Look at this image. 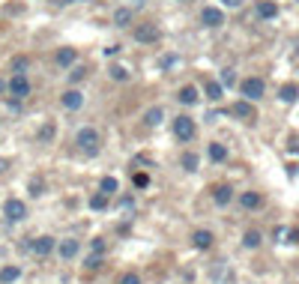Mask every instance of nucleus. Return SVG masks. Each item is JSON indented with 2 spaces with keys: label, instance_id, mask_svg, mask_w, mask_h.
<instances>
[{
  "label": "nucleus",
  "instance_id": "obj_1",
  "mask_svg": "<svg viewBox=\"0 0 299 284\" xmlns=\"http://www.w3.org/2000/svg\"><path fill=\"white\" fill-rule=\"evenodd\" d=\"M75 144H78V150L84 153V156H99V144H102V138H99V132L93 126H84V129H78V135H75Z\"/></svg>",
  "mask_w": 299,
  "mask_h": 284
},
{
  "label": "nucleus",
  "instance_id": "obj_2",
  "mask_svg": "<svg viewBox=\"0 0 299 284\" xmlns=\"http://www.w3.org/2000/svg\"><path fill=\"white\" fill-rule=\"evenodd\" d=\"M132 36H135V42H141V45H156V42L162 39V30H159L156 21H144V24L135 27Z\"/></svg>",
  "mask_w": 299,
  "mask_h": 284
},
{
  "label": "nucleus",
  "instance_id": "obj_3",
  "mask_svg": "<svg viewBox=\"0 0 299 284\" xmlns=\"http://www.w3.org/2000/svg\"><path fill=\"white\" fill-rule=\"evenodd\" d=\"M195 132H198V126H195V120L192 117H186V114H180V117H174V135H177V141H192L195 138Z\"/></svg>",
  "mask_w": 299,
  "mask_h": 284
},
{
  "label": "nucleus",
  "instance_id": "obj_4",
  "mask_svg": "<svg viewBox=\"0 0 299 284\" xmlns=\"http://www.w3.org/2000/svg\"><path fill=\"white\" fill-rule=\"evenodd\" d=\"M264 81L261 78H245L242 84H239V93H242V99H248V102H258L261 96H264Z\"/></svg>",
  "mask_w": 299,
  "mask_h": 284
},
{
  "label": "nucleus",
  "instance_id": "obj_5",
  "mask_svg": "<svg viewBox=\"0 0 299 284\" xmlns=\"http://www.w3.org/2000/svg\"><path fill=\"white\" fill-rule=\"evenodd\" d=\"M231 114H233V117H239V120H245V123H254V120H258V111H254V105H251L248 99H239V102H233Z\"/></svg>",
  "mask_w": 299,
  "mask_h": 284
},
{
  "label": "nucleus",
  "instance_id": "obj_6",
  "mask_svg": "<svg viewBox=\"0 0 299 284\" xmlns=\"http://www.w3.org/2000/svg\"><path fill=\"white\" fill-rule=\"evenodd\" d=\"M3 216L9 221H21L27 216V207H24V200H18V197H9L6 204H3Z\"/></svg>",
  "mask_w": 299,
  "mask_h": 284
},
{
  "label": "nucleus",
  "instance_id": "obj_7",
  "mask_svg": "<svg viewBox=\"0 0 299 284\" xmlns=\"http://www.w3.org/2000/svg\"><path fill=\"white\" fill-rule=\"evenodd\" d=\"M200 24H203V27H222V24H225V12H222L219 6H206V9L200 12Z\"/></svg>",
  "mask_w": 299,
  "mask_h": 284
},
{
  "label": "nucleus",
  "instance_id": "obj_8",
  "mask_svg": "<svg viewBox=\"0 0 299 284\" xmlns=\"http://www.w3.org/2000/svg\"><path fill=\"white\" fill-rule=\"evenodd\" d=\"M9 93L18 96V102L27 99V96H30V81H27V75H15V78L9 81Z\"/></svg>",
  "mask_w": 299,
  "mask_h": 284
},
{
  "label": "nucleus",
  "instance_id": "obj_9",
  "mask_svg": "<svg viewBox=\"0 0 299 284\" xmlns=\"http://www.w3.org/2000/svg\"><path fill=\"white\" fill-rule=\"evenodd\" d=\"M60 105H63L66 111H78V108L84 105V93H81V90H75V87H72V90H63Z\"/></svg>",
  "mask_w": 299,
  "mask_h": 284
},
{
  "label": "nucleus",
  "instance_id": "obj_10",
  "mask_svg": "<svg viewBox=\"0 0 299 284\" xmlns=\"http://www.w3.org/2000/svg\"><path fill=\"white\" fill-rule=\"evenodd\" d=\"M132 21H135V12L129 9V6H120V9H114V27H132Z\"/></svg>",
  "mask_w": 299,
  "mask_h": 284
},
{
  "label": "nucleus",
  "instance_id": "obj_11",
  "mask_svg": "<svg viewBox=\"0 0 299 284\" xmlns=\"http://www.w3.org/2000/svg\"><path fill=\"white\" fill-rule=\"evenodd\" d=\"M30 249H33L39 257L51 254V252H54V236H36V239H30Z\"/></svg>",
  "mask_w": 299,
  "mask_h": 284
},
{
  "label": "nucleus",
  "instance_id": "obj_12",
  "mask_svg": "<svg viewBox=\"0 0 299 284\" xmlns=\"http://www.w3.org/2000/svg\"><path fill=\"white\" fill-rule=\"evenodd\" d=\"M212 233L209 230H195L192 233V242H195V249H200V252H206V249H212Z\"/></svg>",
  "mask_w": 299,
  "mask_h": 284
},
{
  "label": "nucleus",
  "instance_id": "obj_13",
  "mask_svg": "<svg viewBox=\"0 0 299 284\" xmlns=\"http://www.w3.org/2000/svg\"><path fill=\"white\" fill-rule=\"evenodd\" d=\"M54 60H57L60 69H69V66H75V60H78V51H75V48H60Z\"/></svg>",
  "mask_w": 299,
  "mask_h": 284
},
{
  "label": "nucleus",
  "instance_id": "obj_14",
  "mask_svg": "<svg viewBox=\"0 0 299 284\" xmlns=\"http://www.w3.org/2000/svg\"><path fill=\"white\" fill-rule=\"evenodd\" d=\"M162 120H165V108H162V105H153V108L144 114V126H150V129L159 126Z\"/></svg>",
  "mask_w": 299,
  "mask_h": 284
},
{
  "label": "nucleus",
  "instance_id": "obj_15",
  "mask_svg": "<svg viewBox=\"0 0 299 284\" xmlns=\"http://www.w3.org/2000/svg\"><path fill=\"white\" fill-rule=\"evenodd\" d=\"M239 204H242V210H258V207L264 204V197H261L258 191H242V194H239Z\"/></svg>",
  "mask_w": 299,
  "mask_h": 284
},
{
  "label": "nucleus",
  "instance_id": "obj_16",
  "mask_svg": "<svg viewBox=\"0 0 299 284\" xmlns=\"http://www.w3.org/2000/svg\"><path fill=\"white\" fill-rule=\"evenodd\" d=\"M177 99H180L183 105H195V102L200 99V96H198V87H195V84H186V87H180Z\"/></svg>",
  "mask_w": 299,
  "mask_h": 284
},
{
  "label": "nucleus",
  "instance_id": "obj_17",
  "mask_svg": "<svg viewBox=\"0 0 299 284\" xmlns=\"http://www.w3.org/2000/svg\"><path fill=\"white\" fill-rule=\"evenodd\" d=\"M275 15H278V6H275L272 0H261V3H258V18L269 21V18H275Z\"/></svg>",
  "mask_w": 299,
  "mask_h": 284
},
{
  "label": "nucleus",
  "instance_id": "obj_18",
  "mask_svg": "<svg viewBox=\"0 0 299 284\" xmlns=\"http://www.w3.org/2000/svg\"><path fill=\"white\" fill-rule=\"evenodd\" d=\"M57 254H60L63 260H72V257L78 254V239H63V242L57 246Z\"/></svg>",
  "mask_w": 299,
  "mask_h": 284
},
{
  "label": "nucleus",
  "instance_id": "obj_19",
  "mask_svg": "<svg viewBox=\"0 0 299 284\" xmlns=\"http://www.w3.org/2000/svg\"><path fill=\"white\" fill-rule=\"evenodd\" d=\"M231 197H233V189H231V186H216V189H212V200H216L219 207L231 204Z\"/></svg>",
  "mask_w": 299,
  "mask_h": 284
},
{
  "label": "nucleus",
  "instance_id": "obj_20",
  "mask_svg": "<svg viewBox=\"0 0 299 284\" xmlns=\"http://www.w3.org/2000/svg\"><path fill=\"white\" fill-rule=\"evenodd\" d=\"M21 278V269L18 266H3L0 269V284H12V281H18Z\"/></svg>",
  "mask_w": 299,
  "mask_h": 284
},
{
  "label": "nucleus",
  "instance_id": "obj_21",
  "mask_svg": "<svg viewBox=\"0 0 299 284\" xmlns=\"http://www.w3.org/2000/svg\"><path fill=\"white\" fill-rule=\"evenodd\" d=\"M203 93H206L209 102H219V99H222V84H219V81H206V84H203Z\"/></svg>",
  "mask_w": 299,
  "mask_h": 284
},
{
  "label": "nucleus",
  "instance_id": "obj_22",
  "mask_svg": "<svg viewBox=\"0 0 299 284\" xmlns=\"http://www.w3.org/2000/svg\"><path fill=\"white\" fill-rule=\"evenodd\" d=\"M206 153H209V158H212V161H225V158H228V147L216 141V144H209V150H206Z\"/></svg>",
  "mask_w": 299,
  "mask_h": 284
},
{
  "label": "nucleus",
  "instance_id": "obj_23",
  "mask_svg": "<svg viewBox=\"0 0 299 284\" xmlns=\"http://www.w3.org/2000/svg\"><path fill=\"white\" fill-rule=\"evenodd\" d=\"M296 96H299L296 84H284V87L278 90V99H281V102H296Z\"/></svg>",
  "mask_w": 299,
  "mask_h": 284
},
{
  "label": "nucleus",
  "instance_id": "obj_24",
  "mask_svg": "<svg viewBox=\"0 0 299 284\" xmlns=\"http://www.w3.org/2000/svg\"><path fill=\"white\" fill-rule=\"evenodd\" d=\"M99 191H102V194H117V191H120V183H117L114 177H102Z\"/></svg>",
  "mask_w": 299,
  "mask_h": 284
},
{
  "label": "nucleus",
  "instance_id": "obj_25",
  "mask_svg": "<svg viewBox=\"0 0 299 284\" xmlns=\"http://www.w3.org/2000/svg\"><path fill=\"white\" fill-rule=\"evenodd\" d=\"M54 135H57V126H54L51 120L39 129V141H42V144H51V141H54Z\"/></svg>",
  "mask_w": 299,
  "mask_h": 284
},
{
  "label": "nucleus",
  "instance_id": "obj_26",
  "mask_svg": "<svg viewBox=\"0 0 299 284\" xmlns=\"http://www.w3.org/2000/svg\"><path fill=\"white\" fill-rule=\"evenodd\" d=\"M261 239H264V236H261L258 230H248V233L242 236V246H245V249H258V246H261Z\"/></svg>",
  "mask_w": 299,
  "mask_h": 284
},
{
  "label": "nucleus",
  "instance_id": "obj_27",
  "mask_svg": "<svg viewBox=\"0 0 299 284\" xmlns=\"http://www.w3.org/2000/svg\"><path fill=\"white\" fill-rule=\"evenodd\" d=\"M180 165L192 174V171H198V156L195 153H183V158H180Z\"/></svg>",
  "mask_w": 299,
  "mask_h": 284
},
{
  "label": "nucleus",
  "instance_id": "obj_28",
  "mask_svg": "<svg viewBox=\"0 0 299 284\" xmlns=\"http://www.w3.org/2000/svg\"><path fill=\"white\" fill-rule=\"evenodd\" d=\"M108 75H111L114 81H129V69H126V66H111Z\"/></svg>",
  "mask_w": 299,
  "mask_h": 284
},
{
  "label": "nucleus",
  "instance_id": "obj_29",
  "mask_svg": "<svg viewBox=\"0 0 299 284\" xmlns=\"http://www.w3.org/2000/svg\"><path fill=\"white\" fill-rule=\"evenodd\" d=\"M87 72H90L87 66H75V69L69 72V81H72V84H78V81H84V78H87Z\"/></svg>",
  "mask_w": 299,
  "mask_h": 284
},
{
  "label": "nucleus",
  "instance_id": "obj_30",
  "mask_svg": "<svg viewBox=\"0 0 299 284\" xmlns=\"http://www.w3.org/2000/svg\"><path fill=\"white\" fill-rule=\"evenodd\" d=\"M219 84H222V87H233V84H236V72H233L231 66L222 69V81H219Z\"/></svg>",
  "mask_w": 299,
  "mask_h": 284
},
{
  "label": "nucleus",
  "instance_id": "obj_31",
  "mask_svg": "<svg viewBox=\"0 0 299 284\" xmlns=\"http://www.w3.org/2000/svg\"><path fill=\"white\" fill-rule=\"evenodd\" d=\"M132 183H135V189H147V186H150V177H147L144 171H135V174H132Z\"/></svg>",
  "mask_w": 299,
  "mask_h": 284
},
{
  "label": "nucleus",
  "instance_id": "obj_32",
  "mask_svg": "<svg viewBox=\"0 0 299 284\" xmlns=\"http://www.w3.org/2000/svg\"><path fill=\"white\" fill-rule=\"evenodd\" d=\"M105 207H108V194H93V197H90V210H105Z\"/></svg>",
  "mask_w": 299,
  "mask_h": 284
},
{
  "label": "nucleus",
  "instance_id": "obj_33",
  "mask_svg": "<svg viewBox=\"0 0 299 284\" xmlns=\"http://www.w3.org/2000/svg\"><path fill=\"white\" fill-rule=\"evenodd\" d=\"M87 269H99L102 266V254H93V257H87V263H84Z\"/></svg>",
  "mask_w": 299,
  "mask_h": 284
},
{
  "label": "nucleus",
  "instance_id": "obj_34",
  "mask_svg": "<svg viewBox=\"0 0 299 284\" xmlns=\"http://www.w3.org/2000/svg\"><path fill=\"white\" fill-rule=\"evenodd\" d=\"M120 284H141V278H138V272H126V275L120 278Z\"/></svg>",
  "mask_w": 299,
  "mask_h": 284
},
{
  "label": "nucleus",
  "instance_id": "obj_35",
  "mask_svg": "<svg viewBox=\"0 0 299 284\" xmlns=\"http://www.w3.org/2000/svg\"><path fill=\"white\" fill-rule=\"evenodd\" d=\"M90 249H93V254H105V239H93Z\"/></svg>",
  "mask_w": 299,
  "mask_h": 284
},
{
  "label": "nucleus",
  "instance_id": "obj_36",
  "mask_svg": "<svg viewBox=\"0 0 299 284\" xmlns=\"http://www.w3.org/2000/svg\"><path fill=\"white\" fill-rule=\"evenodd\" d=\"M42 189H45V186H42L39 180H30V194H33V197H39V194H42Z\"/></svg>",
  "mask_w": 299,
  "mask_h": 284
},
{
  "label": "nucleus",
  "instance_id": "obj_37",
  "mask_svg": "<svg viewBox=\"0 0 299 284\" xmlns=\"http://www.w3.org/2000/svg\"><path fill=\"white\" fill-rule=\"evenodd\" d=\"M222 6H228V9H239V6H242V0H222Z\"/></svg>",
  "mask_w": 299,
  "mask_h": 284
},
{
  "label": "nucleus",
  "instance_id": "obj_38",
  "mask_svg": "<svg viewBox=\"0 0 299 284\" xmlns=\"http://www.w3.org/2000/svg\"><path fill=\"white\" fill-rule=\"evenodd\" d=\"M287 236H290V242H299V230H290Z\"/></svg>",
  "mask_w": 299,
  "mask_h": 284
},
{
  "label": "nucleus",
  "instance_id": "obj_39",
  "mask_svg": "<svg viewBox=\"0 0 299 284\" xmlns=\"http://www.w3.org/2000/svg\"><path fill=\"white\" fill-rule=\"evenodd\" d=\"M3 171H9V161H6V158H0V174H3Z\"/></svg>",
  "mask_w": 299,
  "mask_h": 284
},
{
  "label": "nucleus",
  "instance_id": "obj_40",
  "mask_svg": "<svg viewBox=\"0 0 299 284\" xmlns=\"http://www.w3.org/2000/svg\"><path fill=\"white\" fill-rule=\"evenodd\" d=\"M6 93V81H3V78H0V96Z\"/></svg>",
  "mask_w": 299,
  "mask_h": 284
},
{
  "label": "nucleus",
  "instance_id": "obj_41",
  "mask_svg": "<svg viewBox=\"0 0 299 284\" xmlns=\"http://www.w3.org/2000/svg\"><path fill=\"white\" fill-rule=\"evenodd\" d=\"M180 3H186V0H180Z\"/></svg>",
  "mask_w": 299,
  "mask_h": 284
}]
</instances>
